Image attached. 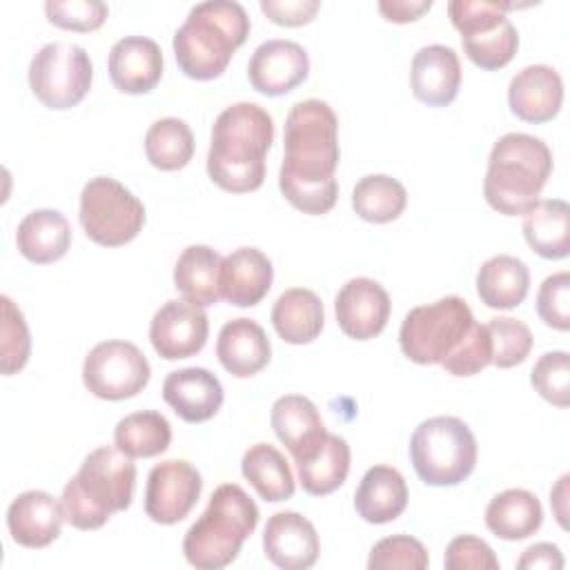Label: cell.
I'll return each instance as SVG.
<instances>
[{
	"label": "cell",
	"instance_id": "obj_38",
	"mask_svg": "<svg viewBox=\"0 0 570 570\" xmlns=\"http://www.w3.org/2000/svg\"><path fill=\"white\" fill-rule=\"evenodd\" d=\"M0 303H2L0 370L4 376H11L27 365L29 352H31V338H29V327L20 307L7 294L0 296Z\"/></svg>",
	"mask_w": 570,
	"mask_h": 570
},
{
	"label": "cell",
	"instance_id": "obj_21",
	"mask_svg": "<svg viewBox=\"0 0 570 570\" xmlns=\"http://www.w3.org/2000/svg\"><path fill=\"white\" fill-rule=\"evenodd\" d=\"M223 385L205 367H183L167 374L163 383L165 403L187 423L212 419L223 405Z\"/></svg>",
	"mask_w": 570,
	"mask_h": 570
},
{
	"label": "cell",
	"instance_id": "obj_35",
	"mask_svg": "<svg viewBox=\"0 0 570 570\" xmlns=\"http://www.w3.org/2000/svg\"><path fill=\"white\" fill-rule=\"evenodd\" d=\"M407 205L405 187L387 174L363 176L352 189V207L367 223H390Z\"/></svg>",
	"mask_w": 570,
	"mask_h": 570
},
{
	"label": "cell",
	"instance_id": "obj_15",
	"mask_svg": "<svg viewBox=\"0 0 570 570\" xmlns=\"http://www.w3.org/2000/svg\"><path fill=\"white\" fill-rule=\"evenodd\" d=\"M309 71V56L294 40L261 42L247 65L249 85L263 96H283L298 87Z\"/></svg>",
	"mask_w": 570,
	"mask_h": 570
},
{
	"label": "cell",
	"instance_id": "obj_18",
	"mask_svg": "<svg viewBox=\"0 0 570 570\" xmlns=\"http://www.w3.org/2000/svg\"><path fill=\"white\" fill-rule=\"evenodd\" d=\"M65 512L58 499L45 490H27L18 494L7 510V528L11 539L22 548H47L60 537Z\"/></svg>",
	"mask_w": 570,
	"mask_h": 570
},
{
	"label": "cell",
	"instance_id": "obj_22",
	"mask_svg": "<svg viewBox=\"0 0 570 570\" xmlns=\"http://www.w3.org/2000/svg\"><path fill=\"white\" fill-rule=\"evenodd\" d=\"M410 85L414 98L430 107L450 105L461 85V62L452 47L428 45L412 58Z\"/></svg>",
	"mask_w": 570,
	"mask_h": 570
},
{
	"label": "cell",
	"instance_id": "obj_40",
	"mask_svg": "<svg viewBox=\"0 0 570 570\" xmlns=\"http://www.w3.org/2000/svg\"><path fill=\"white\" fill-rule=\"evenodd\" d=\"M532 387L552 405L568 407L570 403V356L563 350L546 352L532 367Z\"/></svg>",
	"mask_w": 570,
	"mask_h": 570
},
{
	"label": "cell",
	"instance_id": "obj_32",
	"mask_svg": "<svg viewBox=\"0 0 570 570\" xmlns=\"http://www.w3.org/2000/svg\"><path fill=\"white\" fill-rule=\"evenodd\" d=\"M243 476L252 483L256 494L269 503L287 501L294 494V474L287 459L269 443L252 445L240 461Z\"/></svg>",
	"mask_w": 570,
	"mask_h": 570
},
{
	"label": "cell",
	"instance_id": "obj_19",
	"mask_svg": "<svg viewBox=\"0 0 570 570\" xmlns=\"http://www.w3.org/2000/svg\"><path fill=\"white\" fill-rule=\"evenodd\" d=\"M109 78L122 94H149L163 76V51L145 36L120 38L107 60Z\"/></svg>",
	"mask_w": 570,
	"mask_h": 570
},
{
	"label": "cell",
	"instance_id": "obj_2",
	"mask_svg": "<svg viewBox=\"0 0 570 570\" xmlns=\"http://www.w3.org/2000/svg\"><path fill=\"white\" fill-rule=\"evenodd\" d=\"M274 142V120L256 102H236L212 127L207 174L232 194H247L265 180V156Z\"/></svg>",
	"mask_w": 570,
	"mask_h": 570
},
{
	"label": "cell",
	"instance_id": "obj_4",
	"mask_svg": "<svg viewBox=\"0 0 570 570\" xmlns=\"http://www.w3.org/2000/svg\"><path fill=\"white\" fill-rule=\"evenodd\" d=\"M134 490L136 465L131 456L111 445L96 448L62 488L65 521L78 530H98L114 512L131 505Z\"/></svg>",
	"mask_w": 570,
	"mask_h": 570
},
{
	"label": "cell",
	"instance_id": "obj_12",
	"mask_svg": "<svg viewBox=\"0 0 570 570\" xmlns=\"http://www.w3.org/2000/svg\"><path fill=\"white\" fill-rule=\"evenodd\" d=\"M203 490L200 472L183 461L169 459L149 470L145 485V512L160 525L183 521L196 505Z\"/></svg>",
	"mask_w": 570,
	"mask_h": 570
},
{
	"label": "cell",
	"instance_id": "obj_14",
	"mask_svg": "<svg viewBox=\"0 0 570 570\" xmlns=\"http://www.w3.org/2000/svg\"><path fill=\"white\" fill-rule=\"evenodd\" d=\"M334 312L336 323L345 336L367 341L385 330L392 303L381 283L374 278L356 276L338 289Z\"/></svg>",
	"mask_w": 570,
	"mask_h": 570
},
{
	"label": "cell",
	"instance_id": "obj_36",
	"mask_svg": "<svg viewBox=\"0 0 570 570\" xmlns=\"http://www.w3.org/2000/svg\"><path fill=\"white\" fill-rule=\"evenodd\" d=\"M147 160L160 171L183 169L194 156V134L180 118H160L145 134Z\"/></svg>",
	"mask_w": 570,
	"mask_h": 570
},
{
	"label": "cell",
	"instance_id": "obj_1",
	"mask_svg": "<svg viewBox=\"0 0 570 570\" xmlns=\"http://www.w3.org/2000/svg\"><path fill=\"white\" fill-rule=\"evenodd\" d=\"M278 187L303 214H327L338 198V118L325 100L296 102L285 120Z\"/></svg>",
	"mask_w": 570,
	"mask_h": 570
},
{
	"label": "cell",
	"instance_id": "obj_5",
	"mask_svg": "<svg viewBox=\"0 0 570 570\" xmlns=\"http://www.w3.org/2000/svg\"><path fill=\"white\" fill-rule=\"evenodd\" d=\"M552 174V151L530 134H505L490 151L483 178V196L492 209L519 216L539 203V194Z\"/></svg>",
	"mask_w": 570,
	"mask_h": 570
},
{
	"label": "cell",
	"instance_id": "obj_31",
	"mask_svg": "<svg viewBox=\"0 0 570 570\" xmlns=\"http://www.w3.org/2000/svg\"><path fill=\"white\" fill-rule=\"evenodd\" d=\"M220 263L216 249L207 245H189L176 261L174 285L191 303L207 307L220 298Z\"/></svg>",
	"mask_w": 570,
	"mask_h": 570
},
{
	"label": "cell",
	"instance_id": "obj_9",
	"mask_svg": "<svg viewBox=\"0 0 570 570\" xmlns=\"http://www.w3.org/2000/svg\"><path fill=\"white\" fill-rule=\"evenodd\" d=\"M80 225L89 240L120 247L145 225L142 203L116 178L96 176L80 191Z\"/></svg>",
	"mask_w": 570,
	"mask_h": 570
},
{
	"label": "cell",
	"instance_id": "obj_48",
	"mask_svg": "<svg viewBox=\"0 0 570 570\" xmlns=\"http://www.w3.org/2000/svg\"><path fill=\"white\" fill-rule=\"evenodd\" d=\"M432 9V0H381L379 11L390 22H414Z\"/></svg>",
	"mask_w": 570,
	"mask_h": 570
},
{
	"label": "cell",
	"instance_id": "obj_49",
	"mask_svg": "<svg viewBox=\"0 0 570 570\" xmlns=\"http://www.w3.org/2000/svg\"><path fill=\"white\" fill-rule=\"evenodd\" d=\"M519 568H548V570H559L563 568V557L561 550L554 543H534L530 546L521 559L517 561Z\"/></svg>",
	"mask_w": 570,
	"mask_h": 570
},
{
	"label": "cell",
	"instance_id": "obj_41",
	"mask_svg": "<svg viewBox=\"0 0 570 570\" xmlns=\"http://www.w3.org/2000/svg\"><path fill=\"white\" fill-rule=\"evenodd\" d=\"M430 566V557L425 546L410 534H392L374 543L370 550L367 568L370 570H387V568H405V570H425Z\"/></svg>",
	"mask_w": 570,
	"mask_h": 570
},
{
	"label": "cell",
	"instance_id": "obj_30",
	"mask_svg": "<svg viewBox=\"0 0 570 570\" xmlns=\"http://www.w3.org/2000/svg\"><path fill=\"white\" fill-rule=\"evenodd\" d=\"M523 236L541 258L557 261L570 252V207L561 198L539 200L523 214Z\"/></svg>",
	"mask_w": 570,
	"mask_h": 570
},
{
	"label": "cell",
	"instance_id": "obj_50",
	"mask_svg": "<svg viewBox=\"0 0 570 570\" xmlns=\"http://www.w3.org/2000/svg\"><path fill=\"white\" fill-rule=\"evenodd\" d=\"M568 481H570V476H568V474H563V476L559 479V483L554 485V490L550 492V505H552L554 517H557V521H559V525H561V528H568V521H566V517H568V508H566V499H568Z\"/></svg>",
	"mask_w": 570,
	"mask_h": 570
},
{
	"label": "cell",
	"instance_id": "obj_44",
	"mask_svg": "<svg viewBox=\"0 0 570 570\" xmlns=\"http://www.w3.org/2000/svg\"><path fill=\"white\" fill-rule=\"evenodd\" d=\"M537 314L554 330L570 327V274L559 272L548 276L537 292Z\"/></svg>",
	"mask_w": 570,
	"mask_h": 570
},
{
	"label": "cell",
	"instance_id": "obj_6",
	"mask_svg": "<svg viewBox=\"0 0 570 570\" xmlns=\"http://www.w3.org/2000/svg\"><path fill=\"white\" fill-rule=\"evenodd\" d=\"M258 525L254 499L236 483L218 485L205 512L191 523L183 539V554L198 570H220L229 566L243 541Z\"/></svg>",
	"mask_w": 570,
	"mask_h": 570
},
{
	"label": "cell",
	"instance_id": "obj_3",
	"mask_svg": "<svg viewBox=\"0 0 570 570\" xmlns=\"http://www.w3.org/2000/svg\"><path fill=\"white\" fill-rule=\"evenodd\" d=\"M249 36V16L234 0H207L189 9L174 33L180 71L194 80L218 78Z\"/></svg>",
	"mask_w": 570,
	"mask_h": 570
},
{
	"label": "cell",
	"instance_id": "obj_11",
	"mask_svg": "<svg viewBox=\"0 0 570 570\" xmlns=\"http://www.w3.org/2000/svg\"><path fill=\"white\" fill-rule=\"evenodd\" d=\"M149 376V361L129 341H102L89 350L82 363L85 387L102 401L136 396L147 387Z\"/></svg>",
	"mask_w": 570,
	"mask_h": 570
},
{
	"label": "cell",
	"instance_id": "obj_27",
	"mask_svg": "<svg viewBox=\"0 0 570 570\" xmlns=\"http://www.w3.org/2000/svg\"><path fill=\"white\" fill-rule=\"evenodd\" d=\"M543 523L539 499L523 488H510L490 499L485 508L488 530L503 541H521L534 534Z\"/></svg>",
	"mask_w": 570,
	"mask_h": 570
},
{
	"label": "cell",
	"instance_id": "obj_47",
	"mask_svg": "<svg viewBox=\"0 0 570 570\" xmlns=\"http://www.w3.org/2000/svg\"><path fill=\"white\" fill-rule=\"evenodd\" d=\"M318 7H321L318 0H261L263 13L272 22L283 27L307 24L316 16Z\"/></svg>",
	"mask_w": 570,
	"mask_h": 570
},
{
	"label": "cell",
	"instance_id": "obj_24",
	"mask_svg": "<svg viewBox=\"0 0 570 570\" xmlns=\"http://www.w3.org/2000/svg\"><path fill=\"white\" fill-rule=\"evenodd\" d=\"M216 356L220 365L236 379L258 374L272 356V345L265 330L252 318L227 321L216 341Z\"/></svg>",
	"mask_w": 570,
	"mask_h": 570
},
{
	"label": "cell",
	"instance_id": "obj_34",
	"mask_svg": "<svg viewBox=\"0 0 570 570\" xmlns=\"http://www.w3.org/2000/svg\"><path fill=\"white\" fill-rule=\"evenodd\" d=\"M114 443L131 459L158 456L171 443V425L160 412H131L116 423Z\"/></svg>",
	"mask_w": 570,
	"mask_h": 570
},
{
	"label": "cell",
	"instance_id": "obj_29",
	"mask_svg": "<svg viewBox=\"0 0 570 570\" xmlns=\"http://www.w3.org/2000/svg\"><path fill=\"white\" fill-rule=\"evenodd\" d=\"M325 323V309L316 292L307 287L285 289L272 307V325L276 334L292 345L312 343Z\"/></svg>",
	"mask_w": 570,
	"mask_h": 570
},
{
	"label": "cell",
	"instance_id": "obj_43",
	"mask_svg": "<svg viewBox=\"0 0 570 570\" xmlns=\"http://www.w3.org/2000/svg\"><path fill=\"white\" fill-rule=\"evenodd\" d=\"M519 7L517 2H492V0H452L448 13L461 38L488 29L505 18L508 9Z\"/></svg>",
	"mask_w": 570,
	"mask_h": 570
},
{
	"label": "cell",
	"instance_id": "obj_37",
	"mask_svg": "<svg viewBox=\"0 0 570 570\" xmlns=\"http://www.w3.org/2000/svg\"><path fill=\"white\" fill-rule=\"evenodd\" d=\"M461 42H463L465 56L476 67L492 71V69L505 67L514 58L519 49V33H517V27L508 18H503L501 22L488 29L463 36Z\"/></svg>",
	"mask_w": 570,
	"mask_h": 570
},
{
	"label": "cell",
	"instance_id": "obj_13",
	"mask_svg": "<svg viewBox=\"0 0 570 570\" xmlns=\"http://www.w3.org/2000/svg\"><path fill=\"white\" fill-rule=\"evenodd\" d=\"M209 334V321L200 305L187 298L167 301L149 323V341L158 356L167 361L198 354Z\"/></svg>",
	"mask_w": 570,
	"mask_h": 570
},
{
	"label": "cell",
	"instance_id": "obj_26",
	"mask_svg": "<svg viewBox=\"0 0 570 570\" xmlns=\"http://www.w3.org/2000/svg\"><path fill=\"white\" fill-rule=\"evenodd\" d=\"M16 245L29 263H56L71 245L69 220L58 209H33L20 220Z\"/></svg>",
	"mask_w": 570,
	"mask_h": 570
},
{
	"label": "cell",
	"instance_id": "obj_28",
	"mask_svg": "<svg viewBox=\"0 0 570 570\" xmlns=\"http://www.w3.org/2000/svg\"><path fill=\"white\" fill-rule=\"evenodd\" d=\"M530 289L528 265L510 254L488 258L476 274V294L492 309H512L521 305Z\"/></svg>",
	"mask_w": 570,
	"mask_h": 570
},
{
	"label": "cell",
	"instance_id": "obj_46",
	"mask_svg": "<svg viewBox=\"0 0 570 570\" xmlns=\"http://www.w3.org/2000/svg\"><path fill=\"white\" fill-rule=\"evenodd\" d=\"M448 570H497L499 559L494 557V550L479 537L461 534L454 537L445 548L443 559Z\"/></svg>",
	"mask_w": 570,
	"mask_h": 570
},
{
	"label": "cell",
	"instance_id": "obj_25",
	"mask_svg": "<svg viewBox=\"0 0 570 570\" xmlns=\"http://www.w3.org/2000/svg\"><path fill=\"white\" fill-rule=\"evenodd\" d=\"M407 485L399 470L374 465L363 474L354 492V508L363 521L381 525L401 517L407 508Z\"/></svg>",
	"mask_w": 570,
	"mask_h": 570
},
{
	"label": "cell",
	"instance_id": "obj_23",
	"mask_svg": "<svg viewBox=\"0 0 570 570\" xmlns=\"http://www.w3.org/2000/svg\"><path fill=\"white\" fill-rule=\"evenodd\" d=\"M272 281V261L256 247H238L220 263V298L229 305H258L267 296Z\"/></svg>",
	"mask_w": 570,
	"mask_h": 570
},
{
	"label": "cell",
	"instance_id": "obj_42",
	"mask_svg": "<svg viewBox=\"0 0 570 570\" xmlns=\"http://www.w3.org/2000/svg\"><path fill=\"white\" fill-rule=\"evenodd\" d=\"M45 13L60 29L96 31L109 16V7L100 0H49Z\"/></svg>",
	"mask_w": 570,
	"mask_h": 570
},
{
	"label": "cell",
	"instance_id": "obj_33",
	"mask_svg": "<svg viewBox=\"0 0 570 570\" xmlns=\"http://www.w3.org/2000/svg\"><path fill=\"white\" fill-rule=\"evenodd\" d=\"M350 445L343 436L330 434L325 436L321 450L307 459L296 463L301 488L312 497H325L338 490L350 472Z\"/></svg>",
	"mask_w": 570,
	"mask_h": 570
},
{
	"label": "cell",
	"instance_id": "obj_8",
	"mask_svg": "<svg viewBox=\"0 0 570 570\" xmlns=\"http://www.w3.org/2000/svg\"><path fill=\"white\" fill-rule=\"evenodd\" d=\"M474 325L472 309L461 296L412 307L399 330L401 352L419 365H441L461 347Z\"/></svg>",
	"mask_w": 570,
	"mask_h": 570
},
{
	"label": "cell",
	"instance_id": "obj_10",
	"mask_svg": "<svg viewBox=\"0 0 570 570\" xmlns=\"http://www.w3.org/2000/svg\"><path fill=\"white\" fill-rule=\"evenodd\" d=\"M89 53L71 42H49L29 62V87L49 109H71L91 89Z\"/></svg>",
	"mask_w": 570,
	"mask_h": 570
},
{
	"label": "cell",
	"instance_id": "obj_7",
	"mask_svg": "<svg viewBox=\"0 0 570 570\" xmlns=\"http://www.w3.org/2000/svg\"><path fill=\"white\" fill-rule=\"evenodd\" d=\"M410 461L425 485H459L476 465V439L463 419L432 416L412 432Z\"/></svg>",
	"mask_w": 570,
	"mask_h": 570
},
{
	"label": "cell",
	"instance_id": "obj_39",
	"mask_svg": "<svg viewBox=\"0 0 570 570\" xmlns=\"http://www.w3.org/2000/svg\"><path fill=\"white\" fill-rule=\"evenodd\" d=\"M492 343V363L501 370L523 363L532 350L530 327L512 316H497L488 325Z\"/></svg>",
	"mask_w": 570,
	"mask_h": 570
},
{
	"label": "cell",
	"instance_id": "obj_45",
	"mask_svg": "<svg viewBox=\"0 0 570 570\" xmlns=\"http://www.w3.org/2000/svg\"><path fill=\"white\" fill-rule=\"evenodd\" d=\"M492 363V343L485 325H474L461 347L441 361L443 370L452 376H472Z\"/></svg>",
	"mask_w": 570,
	"mask_h": 570
},
{
	"label": "cell",
	"instance_id": "obj_17",
	"mask_svg": "<svg viewBox=\"0 0 570 570\" xmlns=\"http://www.w3.org/2000/svg\"><path fill=\"white\" fill-rule=\"evenodd\" d=\"M269 421L278 441L289 450L296 463L312 459L327 436L318 407L301 394H285L276 399Z\"/></svg>",
	"mask_w": 570,
	"mask_h": 570
},
{
	"label": "cell",
	"instance_id": "obj_20",
	"mask_svg": "<svg viewBox=\"0 0 570 570\" xmlns=\"http://www.w3.org/2000/svg\"><path fill=\"white\" fill-rule=\"evenodd\" d=\"M563 102V82L557 69L548 65H528L510 80V111L532 125L552 120Z\"/></svg>",
	"mask_w": 570,
	"mask_h": 570
},
{
	"label": "cell",
	"instance_id": "obj_16",
	"mask_svg": "<svg viewBox=\"0 0 570 570\" xmlns=\"http://www.w3.org/2000/svg\"><path fill=\"white\" fill-rule=\"evenodd\" d=\"M265 557L283 570H305L318 559V534L309 519L285 510L267 519L263 530Z\"/></svg>",
	"mask_w": 570,
	"mask_h": 570
}]
</instances>
